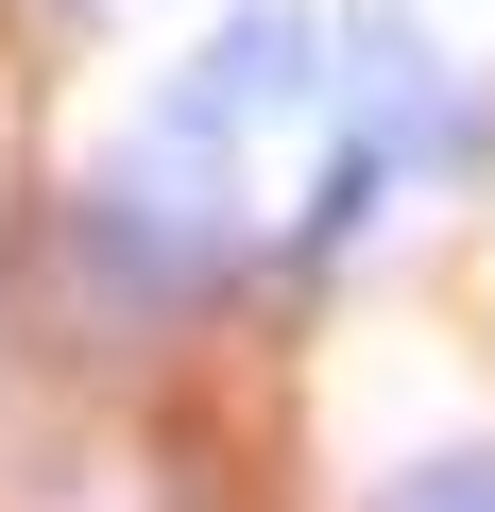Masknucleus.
<instances>
[{"mask_svg": "<svg viewBox=\"0 0 495 512\" xmlns=\"http://www.w3.org/2000/svg\"><path fill=\"white\" fill-rule=\"evenodd\" d=\"M393 512H495V461H444V478H410Z\"/></svg>", "mask_w": 495, "mask_h": 512, "instance_id": "f257e3e1", "label": "nucleus"}]
</instances>
